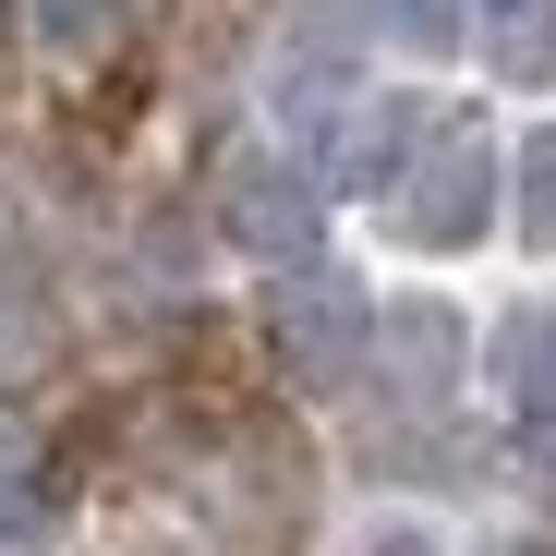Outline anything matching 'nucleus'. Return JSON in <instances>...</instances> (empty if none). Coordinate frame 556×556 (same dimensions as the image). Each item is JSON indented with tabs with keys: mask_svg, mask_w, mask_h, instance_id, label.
<instances>
[{
	"mask_svg": "<svg viewBox=\"0 0 556 556\" xmlns=\"http://www.w3.org/2000/svg\"><path fill=\"white\" fill-rule=\"evenodd\" d=\"M484 218H496V146H484V122H435L424 169L388 194V242H412V254H472Z\"/></svg>",
	"mask_w": 556,
	"mask_h": 556,
	"instance_id": "f257e3e1",
	"label": "nucleus"
},
{
	"mask_svg": "<svg viewBox=\"0 0 556 556\" xmlns=\"http://www.w3.org/2000/svg\"><path fill=\"white\" fill-rule=\"evenodd\" d=\"M278 351H291L303 400H339V388H363V363H376V303H363L351 278L303 266L291 291H278Z\"/></svg>",
	"mask_w": 556,
	"mask_h": 556,
	"instance_id": "f03ea898",
	"label": "nucleus"
},
{
	"mask_svg": "<svg viewBox=\"0 0 556 556\" xmlns=\"http://www.w3.org/2000/svg\"><path fill=\"white\" fill-rule=\"evenodd\" d=\"M218 230H230L254 266L303 278V266H315V242H327L315 169H278V157H230V169H218Z\"/></svg>",
	"mask_w": 556,
	"mask_h": 556,
	"instance_id": "7ed1b4c3",
	"label": "nucleus"
},
{
	"mask_svg": "<svg viewBox=\"0 0 556 556\" xmlns=\"http://www.w3.org/2000/svg\"><path fill=\"white\" fill-rule=\"evenodd\" d=\"M424 146H435V110L412 98V85H363V98H351V122L327 134V157H315V181H327V194H400V181L424 169Z\"/></svg>",
	"mask_w": 556,
	"mask_h": 556,
	"instance_id": "20e7f679",
	"label": "nucleus"
},
{
	"mask_svg": "<svg viewBox=\"0 0 556 556\" xmlns=\"http://www.w3.org/2000/svg\"><path fill=\"white\" fill-rule=\"evenodd\" d=\"M376 376H388V400L435 412V400L459 388V315H447V303H400V315H376Z\"/></svg>",
	"mask_w": 556,
	"mask_h": 556,
	"instance_id": "39448f33",
	"label": "nucleus"
},
{
	"mask_svg": "<svg viewBox=\"0 0 556 556\" xmlns=\"http://www.w3.org/2000/svg\"><path fill=\"white\" fill-rule=\"evenodd\" d=\"M472 37L496 85H556V0H472Z\"/></svg>",
	"mask_w": 556,
	"mask_h": 556,
	"instance_id": "423d86ee",
	"label": "nucleus"
},
{
	"mask_svg": "<svg viewBox=\"0 0 556 556\" xmlns=\"http://www.w3.org/2000/svg\"><path fill=\"white\" fill-rule=\"evenodd\" d=\"M122 25H134V0H37V37H49V61H98Z\"/></svg>",
	"mask_w": 556,
	"mask_h": 556,
	"instance_id": "0eeeda50",
	"label": "nucleus"
},
{
	"mask_svg": "<svg viewBox=\"0 0 556 556\" xmlns=\"http://www.w3.org/2000/svg\"><path fill=\"white\" fill-rule=\"evenodd\" d=\"M37 351H49V303H37L25 254H0V376H25Z\"/></svg>",
	"mask_w": 556,
	"mask_h": 556,
	"instance_id": "6e6552de",
	"label": "nucleus"
},
{
	"mask_svg": "<svg viewBox=\"0 0 556 556\" xmlns=\"http://www.w3.org/2000/svg\"><path fill=\"white\" fill-rule=\"evenodd\" d=\"M376 25H388L412 61H447L459 37H472V0H376Z\"/></svg>",
	"mask_w": 556,
	"mask_h": 556,
	"instance_id": "1a4fd4ad",
	"label": "nucleus"
},
{
	"mask_svg": "<svg viewBox=\"0 0 556 556\" xmlns=\"http://www.w3.org/2000/svg\"><path fill=\"white\" fill-rule=\"evenodd\" d=\"M520 242H532V254H556V122L520 146Z\"/></svg>",
	"mask_w": 556,
	"mask_h": 556,
	"instance_id": "9d476101",
	"label": "nucleus"
},
{
	"mask_svg": "<svg viewBox=\"0 0 556 556\" xmlns=\"http://www.w3.org/2000/svg\"><path fill=\"white\" fill-rule=\"evenodd\" d=\"M351 556H435V532H424V520H376Z\"/></svg>",
	"mask_w": 556,
	"mask_h": 556,
	"instance_id": "9b49d317",
	"label": "nucleus"
}]
</instances>
